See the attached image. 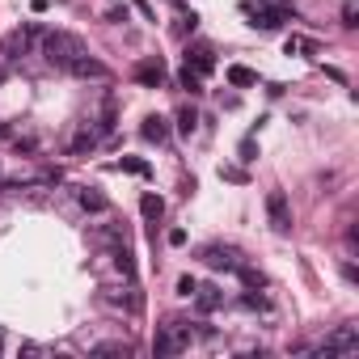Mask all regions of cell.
<instances>
[{
    "label": "cell",
    "mask_w": 359,
    "mask_h": 359,
    "mask_svg": "<svg viewBox=\"0 0 359 359\" xmlns=\"http://www.w3.org/2000/svg\"><path fill=\"white\" fill-rule=\"evenodd\" d=\"M177 81H182V89H191V93H199V89H203V76H199V72H191V68H182V76H177Z\"/></svg>",
    "instance_id": "obj_16"
},
{
    "label": "cell",
    "mask_w": 359,
    "mask_h": 359,
    "mask_svg": "<svg viewBox=\"0 0 359 359\" xmlns=\"http://www.w3.org/2000/svg\"><path fill=\"white\" fill-rule=\"evenodd\" d=\"M118 169H127V173H135V177H148V165H144V161H135V156H123V161H118Z\"/></svg>",
    "instance_id": "obj_17"
},
{
    "label": "cell",
    "mask_w": 359,
    "mask_h": 359,
    "mask_svg": "<svg viewBox=\"0 0 359 359\" xmlns=\"http://www.w3.org/2000/svg\"><path fill=\"white\" fill-rule=\"evenodd\" d=\"M195 287H199V283H195L191 275H182V279H177V292H182V296H195Z\"/></svg>",
    "instance_id": "obj_20"
},
{
    "label": "cell",
    "mask_w": 359,
    "mask_h": 359,
    "mask_svg": "<svg viewBox=\"0 0 359 359\" xmlns=\"http://www.w3.org/2000/svg\"><path fill=\"white\" fill-rule=\"evenodd\" d=\"M68 72H72V76H81V81H106V76H110V68H106L102 60H93L89 51H85V55H76V60L68 64Z\"/></svg>",
    "instance_id": "obj_5"
},
{
    "label": "cell",
    "mask_w": 359,
    "mask_h": 359,
    "mask_svg": "<svg viewBox=\"0 0 359 359\" xmlns=\"http://www.w3.org/2000/svg\"><path fill=\"white\" fill-rule=\"evenodd\" d=\"M220 177H229V182H245V173H241V169H220Z\"/></svg>",
    "instance_id": "obj_22"
},
{
    "label": "cell",
    "mask_w": 359,
    "mask_h": 359,
    "mask_svg": "<svg viewBox=\"0 0 359 359\" xmlns=\"http://www.w3.org/2000/svg\"><path fill=\"white\" fill-rule=\"evenodd\" d=\"M229 81H233L237 89H250V85H258V76H254L250 68H241V64H233V68H229Z\"/></svg>",
    "instance_id": "obj_14"
},
{
    "label": "cell",
    "mask_w": 359,
    "mask_h": 359,
    "mask_svg": "<svg viewBox=\"0 0 359 359\" xmlns=\"http://www.w3.org/2000/svg\"><path fill=\"white\" fill-rule=\"evenodd\" d=\"M34 39H39V26H22V30H9V34H5V43H0V51H5V60L13 64V60L30 55Z\"/></svg>",
    "instance_id": "obj_3"
},
{
    "label": "cell",
    "mask_w": 359,
    "mask_h": 359,
    "mask_svg": "<svg viewBox=\"0 0 359 359\" xmlns=\"http://www.w3.org/2000/svg\"><path fill=\"white\" fill-rule=\"evenodd\" d=\"M76 55H85V43H81L76 34H68V30H47V34H43V60H47L51 68H64V72H68V64H72Z\"/></svg>",
    "instance_id": "obj_1"
},
{
    "label": "cell",
    "mask_w": 359,
    "mask_h": 359,
    "mask_svg": "<svg viewBox=\"0 0 359 359\" xmlns=\"http://www.w3.org/2000/svg\"><path fill=\"white\" fill-rule=\"evenodd\" d=\"M140 212H144V220H161V212H165V199L148 191V195L140 199Z\"/></svg>",
    "instance_id": "obj_13"
},
{
    "label": "cell",
    "mask_w": 359,
    "mask_h": 359,
    "mask_svg": "<svg viewBox=\"0 0 359 359\" xmlns=\"http://www.w3.org/2000/svg\"><path fill=\"white\" fill-rule=\"evenodd\" d=\"M199 127V114L191 110V106H182V110H177V131H182V135H191Z\"/></svg>",
    "instance_id": "obj_15"
},
{
    "label": "cell",
    "mask_w": 359,
    "mask_h": 359,
    "mask_svg": "<svg viewBox=\"0 0 359 359\" xmlns=\"http://www.w3.org/2000/svg\"><path fill=\"white\" fill-rule=\"evenodd\" d=\"M187 68L199 72V76H212V68H216V51H212V43H195V47L187 51Z\"/></svg>",
    "instance_id": "obj_8"
},
{
    "label": "cell",
    "mask_w": 359,
    "mask_h": 359,
    "mask_svg": "<svg viewBox=\"0 0 359 359\" xmlns=\"http://www.w3.org/2000/svg\"><path fill=\"white\" fill-rule=\"evenodd\" d=\"M5 81H9V68H0V85H5Z\"/></svg>",
    "instance_id": "obj_24"
},
{
    "label": "cell",
    "mask_w": 359,
    "mask_h": 359,
    "mask_svg": "<svg viewBox=\"0 0 359 359\" xmlns=\"http://www.w3.org/2000/svg\"><path fill=\"white\" fill-rule=\"evenodd\" d=\"M241 161H254V140H241Z\"/></svg>",
    "instance_id": "obj_23"
},
{
    "label": "cell",
    "mask_w": 359,
    "mask_h": 359,
    "mask_svg": "<svg viewBox=\"0 0 359 359\" xmlns=\"http://www.w3.org/2000/svg\"><path fill=\"white\" fill-rule=\"evenodd\" d=\"M203 262H208L212 271H233V275H237L241 254H237V250H229V245H208V250H203Z\"/></svg>",
    "instance_id": "obj_6"
},
{
    "label": "cell",
    "mask_w": 359,
    "mask_h": 359,
    "mask_svg": "<svg viewBox=\"0 0 359 359\" xmlns=\"http://www.w3.org/2000/svg\"><path fill=\"white\" fill-rule=\"evenodd\" d=\"M342 26H351V30L359 26V22H355V5H346V9H342Z\"/></svg>",
    "instance_id": "obj_21"
},
{
    "label": "cell",
    "mask_w": 359,
    "mask_h": 359,
    "mask_svg": "<svg viewBox=\"0 0 359 359\" xmlns=\"http://www.w3.org/2000/svg\"><path fill=\"white\" fill-rule=\"evenodd\" d=\"M76 199H81V208H85V212H93V216L110 212V199H106L97 187H81V191H76Z\"/></svg>",
    "instance_id": "obj_11"
},
{
    "label": "cell",
    "mask_w": 359,
    "mask_h": 359,
    "mask_svg": "<svg viewBox=\"0 0 359 359\" xmlns=\"http://www.w3.org/2000/svg\"><path fill=\"white\" fill-rule=\"evenodd\" d=\"M135 81L148 85V89H156V85L165 81V64H161L156 55H152V60H140V64H135Z\"/></svg>",
    "instance_id": "obj_9"
},
{
    "label": "cell",
    "mask_w": 359,
    "mask_h": 359,
    "mask_svg": "<svg viewBox=\"0 0 359 359\" xmlns=\"http://www.w3.org/2000/svg\"><path fill=\"white\" fill-rule=\"evenodd\" d=\"M266 216H271V229L275 233H287L292 229V208H287V195L283 191H271L266 195Z\"/></svg>",
    "instance_id": "obj_4"
},
{
    "label": "cell",
    "mask_w": 359,
    "mask_h": 359,
    "mask_svg": "<svg viewBox=\"0 0 359 359\" xmlns=\"http://www.w3.org/2000/svg\"><path fill=\"white\" fill-rule=\"evenodd\" d=\"M224 304V292L220 287H195V309L199 313H216Z\"/></svg>",
    "instance_id": "obj_12"
},
{
    "label": "cell",
    "mask_w": 359,
    "mask_h": 359,
    "mask_svg": "<svg viewBox=\"0 0 359 359\" xmlns=\"http://www.w3.org/2000/svg\"><path fill=\"white\" fill-rule=\"evenodd\" d=\"M351 355V351H359V334H355V325H342V330H334L330 338H325V346H321V355Z\"/></svg>",
    "instance_id": "obj_7"
},
{
    "label": "cell",
    "mask_w": 359,
    "mask_h": 359,
    "mask_svg": "<svg viewBox=\"0 0 359 359\" xmlns=\"http://www.w3.org/2000/svg\"><path fill=\"white\" fill-rule=\"evenodd\" d=\"M97 355H127V342H102Z\"/></svg>",
    "instance_id": "obj_19"
},
{
    "label": "cell",
    "mask_w": 359,
    "mask_h": 359,
    "mask_svg": "<svg viewBox=\"0 0 359 359\" xmlns=\"http://www.w3.org/2000/svg\"><path fill=\"white\" fill-rule=\"evenodd\" d=\"M140 135H144L148 144H165V140H169V118H161V114H148V118L140 123Z\"/></svg>",
    "instance_id": "obj_10"
},
{
    "label": "cell",
    "mask_w": 359,
    "mask_h": 359,
    "mask_svg": "<svg viewBox=\"0 0 359 359\" xmlns=\"http://www.w3.org/2000/svg\"><path fill=\"white\" fill-rule=\"evenodd\" d=\"M97 144V131H81L76 140H72V152H85V148H93Z\"/></svg>",
    "instance_id": "obj_18"
},
{
    "label": "cell",
    "mask_w": 359,
    "mask_h": 359,
    "mask_svg": "<svg viewBox=\"0 0 359 359\" xmlns=\"http://www.w3.org/2000/svg\"><path fill=\"white\" fill-rule=\"evenodd\" d=\"M191 325L187 321H165V325H156V334H152V355H182L187 346H191Z\"/></svg>",
    "instance_id": "obj_2"
}]
</instances>
